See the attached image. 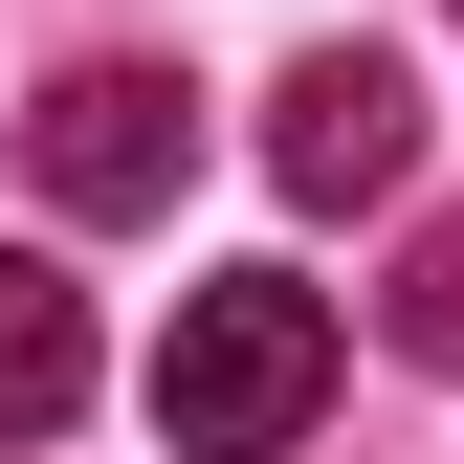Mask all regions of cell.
<instances>
[{"label": "cell", "mask_w": 464, "mask_h": 464, "mask_svg": "<svg viewBox=\"0 0 464 464\" xmlns=\"http://www.w3.org/2000/svg\"><path fill=\"white\" fill-rule=\"evenodd\" d=\"M310 398H332V287L310 266L178 287V332H155V442H178V464H287Z\"/></svg>", "instance_id": "6da1fadb"}, {"label": "cell", "mask_w": 464, "mask_h": 464, "mask_svg": "<svg viewBox=\"0 0 464 464\" xmlns=\"http://www.w3.org/2000/svg\"><path fill=\"white\" fill-rule=\"evenodd\" d=\"M23 178H44V221H178L199 89H178V67H67V89L23 111Z\"/></svg>", "instance_id": "7a4b0ae2"}, {"label": "cell", "mask_w": 464, "mask_h": 464, "mask_svg": "<svg viewBox=\"0 0 464 464\" xmlns=\"http://www.w3.org/2000/svg\"><path fill=\"white\" fill-rule=\"evenodd\" d=\"M266 178L287 199H398L420 178V89H398L376 44H310V67L266 89Z\"/></svg>", "instance_id": "3957f363"}, {"label": "cell", "mask_w": 464, "mask_h": 464, "mask_svg": "<svg viewBox=\"0 0 464 464\" xmlns=\"http://www.w3.org/2000/svg\"><path fill=\"white\" fill-rule=\"evenodd\" d=\"M44 420H89V287L44 244H0V442H44Z\"/></svg>", "instance_id": "277c9868"}, {"label": "cell", "mask_w": 464, "mask_h": 464, "mask_svg": "<svg viewBox=\"0 0 464 464\" xmlns=\"http://www.w3.org/2000/svg\"><path fill=\"white\" fill-rule=\"evenodd\" d=\"M376 332H398L420 376H464V199L420 221V244H398V287H376Z\"/></svg>", "instance_id": "5b68a950"}]
</instances>
